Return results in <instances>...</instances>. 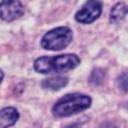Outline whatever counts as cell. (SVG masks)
<instances>
[{
    "instance_id": "obj_3",
    "label": "cell",
    "mask_w": 128,
    "mask_h": 128,
    "mask_svg": "<svg viewBox=\"0 0 128 128\" xmlns=\"http://www.w3.org/2000/svg\"><path fill=\"white\" fill-rule=\"evenodd\" d=\"M71 41H72V32L70 27H56L42 36L41 45L45 50L57 51V50H63L65 47H68Z\"/></svg>"
},
{
    "instance_id": "obj_2",
    "label": "cell",
    "mask_w": 128,
    "mask_h": 128,
    "mask_svg": "<svg viewBox=\"0 0 128 128\" xmlns=\"http://www.w3.org/2000/svg\"><path fill=\"white\" fill-rule=\"evenodd\" d=\"M90 96L83 95V94H70L65 95L63 98H60L54 106H53V114L57 118H66V116H72L77 114L86 108L90 107Z\"/></svg>"
},
{
    "instance_id": "obj_7",
    "label": "cell",
    "mask_w": 128,
    "mask_h": 128,
    "mask_svg": "<svg viewBox=\"0 0 128 128\" xmlns=\"http://www.w3.org/2000/svg\"><path fill=\"white\" fill-rule=\"evenodd\" d=\"M68 84V78L63 76H56V77H50L47 80L42 82V88L48 89V90H59L62 88H65Z\"/></svg>"
},
{
    "instance_id": "obj_4",
    "label": "cell",
    "mask_w": 128,
    "mask_h": 128,
    "mask_svg": "<svg viewBox=\"0 0 128 128\" xmlns=\"http://www.w3.org/2000/svg\"><path fill=\"white\" fill-rule=\"evenodd\" d=\"M102 12V3L98 0H89L84 3V6L76 14V20L82 24L94 23Z\"/></svg>"
},
{
    "instance_id": "obj_6",
    "label": "cell",
    "mask_w": 128,
    "mask_h": 128,
    "mask_svg": "<svg viewBox=\"0 0 128 128\" xmlns=\"http://www.w3.org/2000/svg\"><path fill=\"white\" fill-rule=\"evenodd\" d=\"M20 118V113L14 107H5L0 110V128H9L12 126Z\"/></svg>"
},
{
    "instance_id": "obj_5",
    "label": "cell",
    "mask_w": 128,
    "mask_h": 128,
    "mask_svg": "<svg viewBox=\"0 0 128 128\" xmlns=\"http://www.w3.org/2000/svg\"><path fill=\"white\" fill-rule=\"evenodd\" d=\"M24 14V6L20 0H2L0 3V18L5 21H14Z\"/></svg>"
},
{
    "instance_id": "obj_1",
    "label": "cell",
    "mask_w": 128,
    "mask_h": 128,
    "mask_svg": "<svg viewBox=\"0 0 128 128\" xmlns=\"http://www.w3.org/2000/svg\"><path fill=\"white\" fill-rule=\"evenodd\" d=\"M80 57L76 54H60L54 57H39L35 60L33 66L36 72L41 74H50V72H65L71 71L76 66H78Z\"/></svg>"
},
{
    "instance_id": "obj_8",
    "label": "cell",
    "mask_w": 128,
    "mask_h": 128,
    "mask_svg": "<svg viewBox=\"0 0 128 128\" xmlns=\"http://www.w3.org/2000/svg\"><path fill=\"white\" fill-rule=\"evenodd\" d=\"M126 14H128V6L125 3H116L110 11V21L119 23L126 17Z\"/></svg>"
},
{
    "instance_id": "obj_10",
    "label": "cell",
    "mask_w": 128,
    "mask_h": 128,
    "mask_svg": "<svg viewBox=\"0 0 128 128\" xmlns=\"http://www.w3.org/2000/svg\"><path fill=\"white\" fill-rule=\"evenodd\" d=\"M2 80H3V71L0 70V83H2Z\"/></svg>"
},
{
    "instance_id": "obj_9",
    "label": "cell",
    "mask_w": 128,
    "mask_h": 128,
    "mask_svg": "<svg viewBox=\"0 0 128 128\" xmlns=\"http://www.w3.org/2000/svg\"><path fill=\"white\" fill-rule=\"evenodd\" d=\"M118 86H119L124 92H128V71L124 72V74L118 78Z\"/></svg>"
}]
</instances>
